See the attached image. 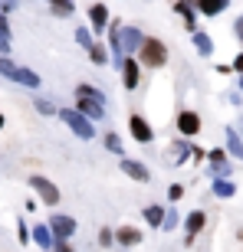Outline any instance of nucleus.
I'll return each instance as SVG.
<instances>
[{"mask_svg":"<svg viewBox=\"0 0 243 252\" xmlns=\"http://www.w3.org/2000/svg\"><path fill=\"white\" fill-rule=\"evenodd\" d=\"M122 75H125V89L135 92V85H138V79H141V69H138V63L131 59V53L122 59Z\"/></svg>","mask_w":243,"mask_h":252,"instance_id":"1a4fd4ad","label":"nucleus"},{"mask_svg":"<svg viewBox=\"0 0 243 252\" xmlns=\"http://www.w3.org/2000/svg\"><path fill=\"white\" fill-rule=\"evenodd\" d=\"M115 243V236L109 233V229H102V233H99V246H112Z\"/></svg>","mask_w":243,"mask_h":252,"instance_id":"473e14b6","label":"nucleus"},{"mask_svg":"<svg viewBox=\"0 0 243 252\" xmlns=\"http://www.w3.org/2000/svg\"><path fill=\"white\" fill-rule=\"evenodd\" d=\"M76 98H79V105H76V108H79L85 118H92V122L105 118V105H99L95 98H85V95H76Z\"/></svg>","mask_w":243,"mask_h":252,"instance_id":"9b49d317","label":"nucleus"},{"mask_svg":"<svg viewBox=\"0 0 243 252\" xmlns=\"http://www.w3.org/2000/svg\"><path fill=\"white\" fill-rule=\"evenodd\" d=\"M234 33H237V39H240V43H243V17H240V20H237V23H234Z\"/></svg>","mask_w":243,"mask_h":252,"instance_id":"f704fd0d","label":"nucleus"},{"mask_svg":"<svg viewBox=\"0 0 243 252\" xmlns=\"http://www.w3.org/2000/svg\"><path fill=\"white\" fill-rule=\"evenodd\" d=\"M128 131H131V138L141 141V144H151V138H155V131H151V125L141 118V115H131L128 118Z\"/></svg>","mask_w":243,"mask_h":252,"instance_id":"0eeeda50","label":"nucleus"},{"mask_svg":"<svg viewBox=\"0 0 243 252\" xmlns=\"http://www.w3.org/2000/svg\"><path fill=\"white\" fill-rule=\"evenodd\" d=\"M76 43H79L82 49H89V46L95 43V39H92V33H89V30H82V27H79V30H76Z\"/></svg>","mask_w":243,"mask_h":252,"instance_id":"bb28decb","label":"nucleus"},{"mask_svg":"<svg viewBox=\"0 0 243 252\" xmlns=\"http://www.w3.org/2000/svg\"><path fill=\"white\" fill-rule=\"evenodd\" d=\"M105 148L112 151V154H122V141H119V134H105Z\"/></svg>","mask_w":243,"mask_h":252,"instance_id":"cd10ccee","label":"nucleus"},{"mask_svg":"<svg viewBox=\"0 0 243 252\" xmlns=\"http://www.w3.org/2000/svg\"><path fill=\"white\" fill-rule=\"evenodd\" d=\"M234 69H237V72H243V53H240V56L234 59Z\"/></svg>","mask_w":243,"mask_h":252,"instance_id":"e433bc0d","label":"nucleus"},{"mask_svg":"<svg viewBox=\"0 0 243 252\" xmlns=\"http://www.w3.org/2000/svg\"><path fill=\"white\" fill-rule=\"evenodd\" d=\"M17 233H20V243L27 246V243H30V229H27V223H23V220L17 223Z\"/></svg>","mask_w":243,"mask_h":252,"instance_id":"7c9ffc66","label":"nucleus"},{"mask_svg":"<svg viewBox=\"0 0 243 252\" xmlns=\"http://www.w3.org/2000/svg\"><path fill=\"white\" fill-rule=\"evenodd\" d=\"M89 20H92L95 33H102V30L109 27V7H105V3H92V7H89Z\"/></svg>","mask_w":243,"mask_h":252,"instance_id":"ddd939ff","label":"nucleus"},{"mask_svg":"<svg viewBox=\"0 0 243 252\" xmlns=\"http://www.w3.org/2000/svg\"><path fill=\"white\" fill-rule=\"evenodd\" d=\"M30 187H33L40 196H43V203H46V206H56V203H59V190H56V184H49L46 177H30Z\"/></svg>","mask_w":243,"mask_h":252,"instance_id":"39448f33","label":"nucleus"},{"mask_svg":"<svg viewBox=\"0 0 243 252\" xmlns=\"http://www.w3.org/2000/svg\"><path fill=\"white\" fill-rule=\"evenodd\" d=\"M17 7V0H3V3H0V13H7V10H13Z\"/></svg>","mask_w":243,"mask_h":252,"instance_id":"c9c22d12","label":"nucleus"},{"mask_svg":"<svg viewBox=\"0 0 243 252\" xmlns=\"http://www.w3.org/2000/svg\"><path fill=\"white\" fill-rule=\"evenodd\" d=\"M204 223H207V216H204V210H194V213L187 216V223H184V229H187V236H184V243L191 246L194 243V236L204 229Z\"/></svg>","mask_w":243,"mask_h":252,"instance_id":"f8f14e48","label":"nucleus"},{"mask_svg":"<svg viewBox=\"0 0 243 252\" xmlns=\"http://www.w3.org/2000/svg\"><path fill=\"white\" fill-rule=\"evenodd\" d=\"M207 158H210V177H230V164H227V154L224 151H207Z\"/></svg>","mask_w":243,"mask_h":252,"instance_id":"9d476101","label":"nucleus"},{"mask_svg":"<svg viewBox=\"0 0 243 252\" xmlns=\"http://www.w3.org/2000/svg\"><path fill=\"white\" fill-rule=\"evenodd\" d=\"M161 220H164V210H161L158 203H148V206H145V223H148V226L161 229Z\"/></svg>","mask_w":243,"mask_h":252,"instance_id":"412c9836","label":"nucleus"},{"mask_svg":"<svg viewBox=\"0 0 243 252\" xmlns=\"http://www.w3.org/2000/svg\"><path fill=\"white\" fill-rule=\"evenodd\" d=\"M174 13H181V17H184V27L187 30L197 27V17H194V10H191V0H178V3H174Z\"/></svg>","mask_w":243,"mask_h":252,"instance_id":"aec40b11","label":"nucleus"},{"mask_svg":"<svg viewBox=\"0 0 243 252\" xmlns=\"http://www.w3.org/2000/svg\"><path fill=\"white\" fill-rule=\"evenodd\" d=\"M33 243L40 246V249H53V229L49 226H33Z\"/></svg>","mask_w":243,"mask_h":252,"instance_id":"f3484780","label":"nucleus"},{"mask_svg":"<svg viewBox=\"0 0 243 252\" xmlns=\"http://www.w3.org/2000/svg\"><path fill=\"white\" fill-rule=\"evenodd\" d=\"M138 59L145 65H151V69H161V65L168 63V46H164L161 39H155V36H145L141 46H138Z\"/></svg>","mask_w":243,"mask_h":252,"instance_id":"f03ea898","label":"nucleus"},{"mask_svg":"<svg viewBox=\"0 0 243 252\" xmlns=\"http://www.w3.org/2000/svg\"><path fill=\"white\" fill-rule=\"evenodd\" d=\"M227 3L230 0H197V10L204 13V17H217V13H224Z\"/></svg>","mask_w":243,"mask_h":252,"instance_id":"dca6fc26","label":"nucleus"},{"mask_svg":"<svg viewBox=\"0 0 243 252\" xmlns=\"http://www.w3.org/2000/svg\"><path fill=\"white\" fill-rule=\"evenodd\" d=\"M178 131L184 138H194L197 131H201V115L197 112H181L178 115Z\"/></svg>","mask_w":243,"mask_h":252,"instance_id":"6e6552de","label":"nucleus"},{"mask_svg":"<svg viewBox=\"0 0 243 252\" xmlns=\"http://www.w3.org/2000/svg\"><path fill=\"white\" fill-rule=\"evenodd\" d=\"M240 92H243V75H240Z\"/></svg>","mask_w":243,"mask_h":252,"instance_id":"4c0bfd02","label":"nucleus"},{"mask_svg":"<svg viewBox=\"0 0 243 252\" xmlns=\"http://www.w3.org/2000/svg\"><path fill=\"white\" fill-rule=\"evenodd\" d=\"M184 154H191V148H187L184 141H178V144H174V164H181V160H184Z\"/></svg>","mask_w":243,"mask_h":252,"instance_id":"c85d7f7f","label":"nucleus"},{"mask_svg":"<svg viewBox=\"0 0 243 252\" xmlns=\"http://www.w3.org/2000/svg\"><path fill=\"white\" fill-rule=\"evenodd\" d=\"M49 229H53V236H59V239H69V236H76V220L73 216H63V213H53L49 216Z\"/></svg>","mask_w":243,"mask_h":252,"instance_id":"423d86ee","label":"nucleus"},{"mask_svg":"<svg viewBox=\"0 0 243 252\" xmlns=\"http://www.w3.org/2000/svg\"><path fill=\"white\" fill-rule=\"evenodd\" d=\"M76 95H85V98H95V102H99V105H105V95L102 92H99V89H92V85H76Z\"/></svg>","mask_w":243,"mask_h":252,"instance_id":"393cba45","label":"nucleus"},{"mask_svg":"<svg viewBox=\"0 0 243 252\" xmlns=\"http://www.w3.org/2000/svg\"><path fill=\"white\" fill-rule=\"evenodd\" d=\"M181 196H184V187H181V184H174V187L168 190V200H181Z\"/></svg>","mask_w":243,"mask_h":252,"instance_id":"72a5a7b5","label":"nucleus"},{"mask_svg":"<svg viewBox=\"0 0 243 252\" xmlns=\"http://www.w3.org/2000/svg\"><path fill=\"white\" fill-rule=\"evenodd\" d=\"M237 193V184L227 177H214V196H220V200H230V196Z\"/></svg>","mask_w":243,"mask_h":252,"instance_id":"a211bd4d","label":"nucleus"},{"mask_svg":"<svg viewBox=\"0 0 243 252\" xmlns=\"http://www.w3.org/2000/svg\"><path fill=\"white\" fill-rule=\"evenodd\" d=\"M37 108H40L43 115H53V112H56V108H53V105H49L46 98H37Z\"/></svg>","mask_w":243,"mask_h":252,"instance_id":"2f4dec72","label":"nucleus"},{"mask_svg":"<svg viewBox=\"0 0 243 252\" xmlns=\"http://www.w3.org/2000/svg\"><path fill=\"white\" fill-rule=\"evenodd\" d=\"M59 118H63L69 128H73V134H79L82 141H89V138H95V128H92V118H85L79 108H63L59 112Z\"/></svg>","mask_w":243,"mask_h":252,"instance_id":"7ed1b4c3","label":"nucleus"},{"mask_svg":"<svg viewBox=\"0 0 243 252\" xmlns=\"http://www.w3.org/2000/svg\"><path fill=\"white\" fill-rule=\"evenodd\" d=\"M141 39H145V33H141L138 27H119V23H112V46L119 56H128V53H138Z\"/></svg>","mask_w":243,"mask_h":252,"instance_id":"f257e3e1","label":"nucleus"},{"mask_svg":"<svg viewBox=\"0 0 243 252\" xmlns=\"http://www.w3.org/2000/svg\"><path fill=\"white\" fill-rule=\"evenodd\" d=\"M115 243L125 246V249H128V246H138L141 243V233L135 229V226H122L119 233H115Z\"/></svg>","mask_w":243,"mask_h":252,"instance_id":"2eb2a0df","label":"nucleus"},{"mask_svg":"<svg viewBox=\"0 0 243 252\" xmlns=\"http://www.w3.org/2000/svg\"><path fill=\"white\" fill-rule=\"evenodd\" d=\"M191 3H197V0H191Z\"/></svg>","mask_w":243,"mask_h":252,"instance_id":"ea45409f","label":"nucleus"},{"mask_svg":"<svg viewBox=\"0 0 243 252\" xmlns=\"http://www.w3.org/2000/svg\"><path fill=\"white\" fill-rule=\"evenodd\" d=\"M89 59H92L95 65H105L109 63V49H105L102 43H92V46H89Z\"/></svg>","mask_w":243,"mask_h":252,"instance_id":"5701e85b","label":"nucleus"},{"mask_svg":"<svg viewBox=\"0 0 243 252\" xmlns=\"http://www.w3.org/2000/svg\"><path fill=\"white\" fill-rule=\"evenodd\" d=\"M224 134H227V151H230L237 160H243V141H240V134H237L234 128H224Z\"/></svg>","mask_w":243,"mask_h":252,"instance_id":"6ab92c4d","label":"nucleus"},{"mask_svg":"<svg viewBox=\"0 0 243 252\" xmlns=\"http://www.w3.org/2000/svg\"><path fill=\"white\" fill-rule=\"evenodd\" d=\"M49 7H53L56 17H69L73 13V0H49Z\"/></svg>","mask_w":243,"mask_h":252,"instance_id":"a878e982","label":"nucleus"},{"mask_svg":"<svg viewBox=\"0 0 243 252\" xmlns=\"http://www.w3.org/2000/svg\"><path fill=\"white\" fill-rule=\"evenodd\" d=\"M122 170H125L131 180H138V184H148V180H151L148 167H145V164H138V160H122Z\"/></svg>","mask_w":243,"mask_h":252,"instance_id":"4468645a","label":"nucleus"},{"mask_svg":"<svg viewBox=\"0 0 243 252\" xmlns=\"http://www.w3.org/2000/svg\"><path fill=\"white\" fill-rule=\"evenodd\" d=\"M194 49L201 53V56H210V53H214V39L207 36V33H197L194 30Z\"/></svg>","mask_w":243,"mask_h":252,"instance_id":"4be33fe9","label":"nucleus"},{"mask_svg":"<svg viewBox=\"0 0 243 252\" xmlns=\"http://www.w3.org/2000/svg\"><path fill=\"white\" fill-rule=\"evenodd\" d=\"M0 75H7V79H13V82H20V85H30V89L40 85V75L33 72V69H23V65L10 63L7 56H0Z\"/></svg>","mask_w":243,"mask_h":252,"instance_id":"20e7f679","label":"nucleus"},{"mask_svg":"<svg viewBox=\"0 0 243 252\" xmlns=\"http://www.w3.org/2000/svg\"><path fill=\"white\" fill-rule=\"evenodd\" d=\"M161 226H164V229H174V226H178V213H174V210H168V213H164V220H161Z\"/></svg>","mask_w":243,"mask_h":252,"instance_id":"c756f323","label":"nucleus"},{"mask_svg":"<svg viewBox=\"0 0 243 252\" xmlns=\"http://www.w3.org/2000/svg\"><path fill=\"white\" fill-rule=\"evenodd\" d=\"M0 53H10V27H7V13H0Z\"/></svg>","mask_w":243,"mask_h":252,"instance_id":"b1692460","label":"nucleus"},{"mask_svg":"<svg viewBox=\"0 0 243 252\" xmlns=\"http://www.w3.org/2000/svg\"><path fill=\"white\" fill-rule=\"evenodd\" d=\"M0 128H3V115H0Z\"/></svg>","mask_w":243,"mask_h":252,"instance_id":"58836bf2","label":"nucleus"}]
</instances>
